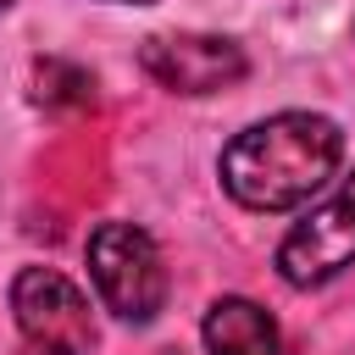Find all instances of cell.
Instances as JSON below:
<instances>
[{
  "label": "cell",
  "mask_w": 355,
  "mask_h": 355,
  "mask_svg": "<svg viewBox=\"0 0 355 355\" xmlns=\"http://www.w3.org/2000/svg\"><path fill=\"white\" fill-rule=\"evenodd\" d=\"M338 155H344V133L327 116L283 111L244 128L222 150V183L250 211H288L316 189H327V178L338 172Z\"/></svg>",
  "instance_id": "cell-1"
},
{
  "label": "cell",
  "mask_w": 355,
  "mask_h": 355,
  "mask_svg": "<svg viewBox=\"0 0 355 355\" xmlns=\"http://www.w3.org/2000/svg\"><path fill=\"white\" fill-rule=\"evenodd\" d=\"M89 277L105 300V311H116L122 322L144 327L161 316L166 305V266L161 250L144 227L133 222H100L89 233Z\"/></svg>",
  "instance_id": "cell-2"
},
{
  "label": "cell",
  "mask_w": 355,
  "mask_h": 355,
  "mask_svg": "<svg viewBox=\"0 0 355 355\" xmlns=\"http://www.w3.org/2000/svg\"><path fill=\"white\" fill-rule=\"evenodd\" d=\"M11 311L17 327L33 349L44 355H89L94 349V311L72 277L55 266H22L11 283Z\"/></svg>",
  "instance_id": "cell-3"
},
{
  "label": "cell",
  "mask_w": 355,
  "mask_h": 355,
  "mask_svg": "<svg viewBox=\"0 0 355 355\" xmlns=\"http://www.w3.org/2000/svg\"><path fill=\"white\" fill-rule=\"evenodd\" d=\"M139 67L161 89H172V94H216V89H227V83H239L250 72L244 50L233 39H216V33H161V39H144Z\"/></svg>",
  "instance_id": "cell-4"
},
{
  "label": "cell",
  "mask_w": 355,
  "mask_h": 355,
  "mask_svg": "<svg viewBox=\"0 0 355 355\" xmlns=\"http://www.w3.org/2000/svg\"><path fill=\"white\" fill-rule=\"evenodd\" d=\"M349 261H355V178L333 200H322L305 222H294V233L277 250V272L294 288H311V283H327L333 272H344Z\"/></svg>",
  "instance_id": "cell-5"
},
{
  "label": "cell",
  "mask_w": 355,
  "mask_h": 355,
  "mask_svg": "<svg viewBox=\"0 0 355 355\" xmlns=\"http://www.w3.org/2000/svg\"><path fill=\"white\" fill-rule=\"evenodd\" d=\"M205 349L211 355H283L277 322L255 300H216L205 311Z\"/></svg>",
  "instance_id": "cell-6"
},
{
  "label": "cell",
  "mask_w": 355,
  "mask_h": 355,
  "mask_svg": "<svg viewBox=\"0 0 355 355\" xmlns=\"http://www.w3.org/2000/svg\"><path fill=\"white\" fill-rule=\"evenodd\" d=\"M6 6H11V0H0V11H6Z\"/></svg>",
  "instance_id": "cell-7"
},
{
  "label": "cell",
  "mask_w": 355,
  "mask_h": 355,
  "mask_svg": "<svg viewBox=\"0 0 355 355\" xmlns=\"http://www.w3.org/2000/svg\"><path fill=\"white\" fill-rule=\"evenodd\" d=\"M133 6H144V0H133Z\"/></svg>",
  "instance_id": "cell-8"
}]
</instances>
